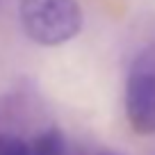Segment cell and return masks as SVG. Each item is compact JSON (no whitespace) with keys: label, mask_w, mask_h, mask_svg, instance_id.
I'll use <instances>...</instances> for the list:
<instances>
[{"label":"cell","mask_w":155,"mask_h":155,"mask_svg":"<svg viewBox=\"0 0 155 155\" xmlns=\"http://www.w3.org/2000/svg\"><path fill=\"white\" fill-rule=\"evenodd\" d=\"M18 16L25 34L39 46H62L82 30L78 0H21Z\"/></svg>","instance_id":"cell-1"},{"label":"cell","mask_w":155,"mask_h":155,"mask_svg":"<svg viewBox=\"0 0 155 155\" xmlns=\"http://www.w3.org/2000/svg\"><path fill=\"white\" fill-rule=\"evenodd\" d=\"M101 155H116V153H112V150H103Z\"/></svg>","instance_id":"cell-5"},{"label":"cell","mask_w":155,"mask_h":155,"mask_svg":"<svg viewBox=\"0 0 155 155\" xmlns=\"http://www.w3.org/2000/svg\"><path fill=\"white\" fill-rule=\"evenodd\" d=\"M30 155H66V139L59 128H48L30 141Z\"/></svg>","instance_id":"cell-3"},{"label":"cell","mask_w":155,"mask_h":155,"mask_svg":"<svg viewBox=\"0 0 155 155\" xmlns=\"http://www.w3.org/2000/svg\"><path fill=\"white\" fill-rule=\"evenodd\" d=\"M126 116L137 135H155V44L141 48L130 64Z\"/></svg>","instance_id":"cell-2"},{"label":"cell","mask_w":155,"mask_h":155,"mask_svg":"<svg viewBox=\"0 0 155 155\" xmlns=\"http://www.w3.org/2000/svg\"><path fill=\"white\" fill-rule=\"evenodd\" d=\"M0 155H30V144L16 135H0Z\"/></svg>","instance_id":"cell-4"}]
</instances>
